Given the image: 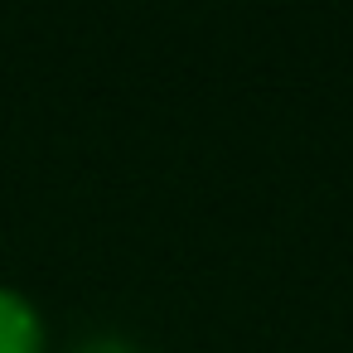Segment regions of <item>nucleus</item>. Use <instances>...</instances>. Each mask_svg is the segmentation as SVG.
Masks as SVG:
<instances>
[{
    "label": "nucleus",
    "mask_w": 353,
    "mask_h": 353,
    "mask_svg": "<svg viewBox=\"0 0 353 353\" xmlns=\"http://www.w3.org/2000/svg\"><path fill=\"white\" fill-rule=\"evenodd\" d=\"M0 353H44V324L34 305L0 285Z\"/></svg>",
    "instance_id": "obj_1"
}]
</instances>
